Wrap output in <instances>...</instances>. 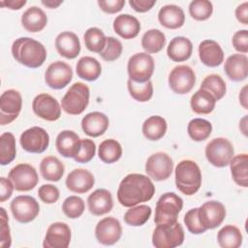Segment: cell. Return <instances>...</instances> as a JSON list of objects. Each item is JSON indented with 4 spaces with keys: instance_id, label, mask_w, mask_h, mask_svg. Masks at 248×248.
Masks as SVG:
<instances>
[{
    "instance_id": "obj_1",
    "label": "cell",
    "mask_w": 248,
    "mask_h": 248,
    "mask_svg": "<svg viewBox=\"0 0 248 248\" xmlns=\"http://www.w3.org/2000/svg\"><path fill=\"white\" fill-rule=\"evenodd\" d=\"M155 194V186L151 179L141 173H130L120 182L117 200L125 207H132L148 202Z\"/></svg>"
},
{
    "instance_id": "obj_2",
    "label": "cell",
    "mask_w": 248,
    "mask_h": 248,
    "mask_svg": "<svg viewBox=\"0 0 248 248\" xmlns=\"http://www.w3.org/2000/svg\"><path fill=\"white\" fill-rule=\"evenodd\" d=\"M13 57L28 68H39L46 59V49L42 43L29 37H20L12 45Z\"/></svg>"
},
{
    "instance_id": "obj_3",
    "label": "cell",
    "mask_w": 248,
    "mask_h": 248,
    "mask_svg": "<svg viewBox=\"0 0 248 248\" xmlns=\"http://www.w3.org/2000/svg\"><path fill=\"white\" fill-rule=\"evenodd\" d=\"M176 188L186 196L196 194L202 185V171L195 161L182 160L175 168Z\"/></svg>"
},
{
    "instance_id": "obj_4",
    "label": "cell",
    "mask_w": 248,
    "mask_h": 248,
    "mask_svg": "<svg viewBox=\"0 0 248 248\" xmlns=\"http://www.w3.org/2000/svg\"><path fill=\"white\" fill-rule=\"evenodd\" d=\"M183 207V200L172 192L163 194L156 203L154 222L156 225H170L177 222Z\"/></svg>"
},
{
    "instance_id": "obj_5",
    "label": "cell",
    "mask_w": 248,
    "mask_h": 248,
    "mask_svg": "<svg viewBox=\"0 0 248 248\" xmlns=\"http://www.w3.org/2000/svg\"><path fill=\"white\" fill-rule=\"evenodd\" d=\"M90 90L83 82H75L61 100L62 109L71 115L82 113L89 104Z\"/></svg>"
},
{
    "instance_id": "obj_6",
    "label": "cell",
    "mask_w": 248,
    "mask_h": 248,
    "mask_svg": "<svg viewBox=\"0 0 248 248\" xmlns=\"http://www.w3.org/2000/svg\"><path fill=\"white\" fill-rule=\"evenodd\" d=\"M184 241L182 226L175 222L170 225H157L152 234V244L156 248H174Z\"/></svg>"
},
{
    "instance_id": "obj_7",
    "label": "cell",
    "mask_w": 248,
    "mask_h": 248,
    "mask_svg": "<svg viewBox=\"0 0 248 248\" xmlns=\"http://www.w3.org/2000/svg\"><path fill=\"white\" fill-rule=\"evenodd\" d=\"M155 68L153 57L146 52H138L129 58L127 71L129 79L142 83L150 80Z\"/></svg>"
},
{
    "instance_id": "obj_8",
    "label": "cell",
    "mask_w": 248,
    "mask_h": 248,
    "mask_svg": "<svg viewBox=\"0 0 248 248\" xmlns=\"http://www.w3.org/2000/svg\"><path fill=\"white\" fill-rule=\"evenodd\" d=\"M204 152L207 161L211 165L217 168H224L229 165L233 157L234 149L228 139L215 138L206 144Z\"/></svg>"
},
{
    "instance_id": "obj_9",
    "label": "cell",
    "mask_w": 248,
    "mask_h": 248,
    "mask_svg": "<svg viewBox=\"0 0 248 248\" xmlns=\"http://www.w3.org/2000/svg\"><path fill=\"white\" fill-rule=\"evenodd\" d=\"M173 170L172 159L165 152H156L148 157L145 163L147 175L155 181L168 179Z\"/></svg>"
},
{
    "instance_id": "obj_10",
    "label": "cell",
    "mask_w": 248,
    "mask_h": 248,
    "mask_svg": "<svg viewBox=\"0 0 248 248\" xmlns=\"http://www.w3.org/2000/svg\"><path fill=\"white\" fill-rule=\"evenodd\" d=\"M9 178L12 180L15 189L19 192H27L34 189L39 181L35 168L24 163L14 167L9 172Z\"/></svg>"
},
{
    "instance_id": "obj_11",
    "label": "cell",
    "mask_w": 248,
    "mask_h": 248,
    "mask_svg": "<svg viewBox=\"0 0 248 248\" xmlns=\"http://www.w3.org/2000/svg\"><path fill=\"white\" fill-rule=\"evenodd\" d=\"M10 207L14 218L19 223L33 221L40 212V205L36 199L27 195L16 197L11 202Z\"/></svg>"
},
{
    "instance_id": "obj_12",
    "label": "cell",
    "mask_w": 248,
    "mask_h": 248,
    "mask_svg": "<svg viewBox=\"0 0 248 248\" xmlns=\"http://www.w3.org/2000/svg\"><path fill=\"white\" fill-rule=\"evenodd\" d=\"M169 85L176 94H186L190 92L196 83L194 70L187 65L174 67L169 75Z\"/></svg>"
},
{
    "instance_id": "obj_13",
    "label": "cell",
    "mask_w": 248,
    "mask_h": 248,
    "mask_svg": "<svg viewBox=\"0 0 248 248\" xmlns=\"http://www.w3.org/2000/svg\"><path fill=\"white\" fill-rule=\"evenodd\" d=\"M22 108V97L17 90L8 89L0 97V124L13 122Z\"/></svg>"
},
{
    "instance_id": "obj_14",
    "label": "cell",
    "mask_w": 248,
    "mask_h": 248,
    "mask_svg": "<svg viewBox=\"0 0 248 248\" xmlns=\"http://www.w3.org/2000/svg\"><path fill=\"white\" fill-rule=\"evenodd\" d=\"M198 217L204 229H215L223 223L226 217V208L220 202H205L198 207Z\"/></svg>"
},
{
    "instance_id": "obj_15",
    "label": "cell",
    "mask_w": 248,
    "mask_h": 248,
    "mask_svg": "<svg viewBox=\"0 0 248 248\" xmlns=\"http://www.w3.org/2000/svg\"><path fill=\"white\" fill-rule=\"evenodd\" d=\"M21 147L29 153H43L49 144L47 132L38 126L25 130L19 139Z\"/></svg>"
},
{
    "instance_id": "obj_16",
    "label": "cell",
    "mask_w": 248,
    "mask_h": 248,
    "mask_svg": "<svg viewBox=\"0 0 248 248\" xmlns=\"http://www.w3.org/2000/svg\"><path fill=\"white\" fill-rule=\"evenodd\" d=\"M34 113L46 121H55L61 116V107L58 101L49 94L37 95L32 103Z\"/></svg>"
},
{
    "instance_id": "obj_17",
    "label": "cell",
    "mask_w": 248,
    "mask_h": 248,
    "mask_svg": "<svg viewBox=\"0 0 248 248\" xmlns=\"http://www.w3.org/2000/svg\"><path fill=\"white\" fill-rule=\"evenodd\" d=\"M73 78L72 68L63 61L51 63L46 70L45 81L52 89H62L67 86Z\"/></svg>"
},
{
    "instance_id": "obj_18",
    "label": "cell",
    "mask_w": 248,
    "mask_h": 248,
    "mask_svg": "<svg viewBox=\"0 0 248 248\" xmlns=\"http://www.w3.org/2000/svg\"><path fill=\"white\" fill-rule=\"evenodd\" d=\"M122 234L120 222L113 217H105L100 220L95 228V236L99 243L112 245L116 243Z\"/></svg>"
},
{
    "instance_id": "obj_19",
    "label": "cell",
    "mask_w": 248,
    "mask_h": 248,
    "mask_svg": "<svg viewBox=\"0 0 248 248\" xmlns=\"http://www.w3.org/2000/svg\"><path fill=\"white\" fill-rule=\"evenodd\" d=\"M71 242V229L63 222L49 225L44 239V248H67Z\"/></svg>"
},
{
    "instance_id": "obj_20",
    "label": "cell",
    "mask_w": 248,
    "mask_h": 248,
    "mask_svg": "<svg viewBox=\"0 0 248 248\" xmlns=\"http://www.w3.org/2000/svg\"><path fill=\"white\" fill-rule=\"evenodd\" d=\"M94 175L85 169H75L66 178L67 188L77 194H84L88 192L94 186Z\"/></svg>"
},
{
    "instance_id": "obj_21",
    "label": "cell",
    "mask_w": 248,
    "mask_h": 248,
    "mask_svg": "<svg viewBox=\"0 0 248 248\" xmlns=\"http://www.w3.org/2000/svg\"><path fill=\"white\" fill-rule=\"evenodd\" d=\"M81 140L78 135L71 130H64L58 134L55 146L59 154L66 158H75L80 149Z\"/></svg>"
},
{
    "instance_id": "obj_22",
    "label": "cell",
    "mask_w": 248,
    "mask_h": 248,
    "mask_svg": "<svg viewBox=\"0 0 248 248\" xmlns=\"http://www.w3.org/2000/svg\"><path fill=\"white\" fill-rule=\"evenodd\" d=\"M55 47L61 56L68 59H74L80 52V42L74 32L64 31L57 35L55 39Z\"/></svg>"
},
{
    "instance_id": "obj_23",
    "label": "cell",
    "mask_w": 248,
    "mask_h": 248,
    "mask_svg": "<svg viewBox=\"0 0 248 248\" xmlns=\"http://www.w3.org/2000/svg\"><path fill=\"white\" fill-rule=\"evenodd\" d=\"M89 211L96 216L108 213L113 207L111 193L107 189H97L87 198Z\"/></svg>"
},
{
    "instance_id": "obj_24",
    "label": "cell",
    "mask_w": 248,
    "mask_h": 248,
    "mask_svg": "<svg viewBox=\"0 0 248 248\" xmlns=\"http://www.w3.org/2000/svg\"><path fill=\"white\" fill-rule=\"evenodd\" d=\"M199 57L208 67H217L224 61V51L221 46L213 40H204L199 45Z\"/></svg>"
},
{
    "instance_id": "obj_25",
    "label": "cell",
    "mask_w": 248,
    "mask_h": 248,
    "mask_svg": "<svg viewBox=\"0 0 248 248\" xmlns=\"http://www.w3.org/2000/svg\"><path fill=\"white\" fill-rule=\"evenodd\" d=\"M224 70L228 78L232 81H241L248 75V58L245 54L234 53L229 56L225 62Z\"/></svg>"
},
{
    "instance_id": "obj_26",
    "label": "cell",
    "mask_w": 248,
    "mask_h": 248,
    "mask_svg": "<svg viewBox=\"0 0 248 248\" xmlns=\"http://www.w3.org/2000/svg\"><path fill=\"white\" fill-rule=\"evenodd\" d=\"M108 117L100 111L87 113L81 120V128L83 132L93 138L102 136L108 128Z\"/></svg>"
},
{
    "instance_id": "obj_27",
    "label": "cell",
    "mask_w": 248,
    "mask_h": 248,
    "mask_svg": "<svg viewBox=\"0 0 248 248\" xmlns=\"http://www.w3.org/2000/svg\"><path fill=\"white\" fill-rule=\"evenodd\" d=\"M113 30L121 38L130 40L139 35L140 23L137 17L128 14H122L114 18Z\"/></svg>"
},
{
    "instance_id": "obj_28",
    "label": "cell",
    "mask_w": 248,
    "mask_h": 248,
    "mask_svg": "<svg viewBox=\"0 0 248 248\" xmlns=\"http://www.w3.org/2000/svg\"><path fill=\"white\" fill-rule=\"evenodd\" d=\"M158 20L166 28L177 29L183 26L185 22V14L179 6L170 4L159 10Z\"/></svg>"
},
{
    "instance_id": "obj_29",
    "label": "cell",
    "mask_w": 248,
    "mask_h": 248,
    "mask_svg": "<svg viewBox=\"0 0 248 248\" xmlns=\"http://www.w3.org/2000/svg\"><path fill=\"white\" fill-rule=\"evenodd\" d=\"M47 23V17L45 12L37 7L28 8L21 16V24L24 29L31 33L42 31Z\"/></svg>"
},
{
    "instance_id": "obj_30",
    "label": "cell",
    "mask_w": 248,
    "mask_h": 248,
    "mask_svg": "<svg viewBox=\"0 0 248 248\" xmlns=\"http://www.w3.org/2000/svg\"><path fill=\"white\" fill-rule=\"evenodd\" d=\"M193 51L192 42L183 36L174 37L169 44L167 54L174 62H183L190 58Z\"/></svg>"
},
{
    "instance_id": "obj_31",
    "label": "cell",
    "mask_w": 248,
    "mask_h": 248,
    "mask_svg": "<svg viewBox=\"0 0 248 248\" xmlns=\"http://www.w3.org/2000/svg\"><path fill=\"white\" fill-rule=\"evenodd\" d=\"M233 181L241 187L248 186V155L246 153L235 155L229 163Z\"/></svg>"
},
{
    "instance_id": "obj_32",
    "label": "cell",
    "mask_w": 248,
    "mask_h": 248,
    "mask_svg": "<svg viewBox=\"0 0 248 248\" xmlns=\"http://www.w3.org/2000/svg\"><path fill=\"white\" fill-rule=\"evenodd\" d=\"M76 71L78 78L87 81H94L101 76L102 67L96 58L83 56L78 61Z\"/></svg>"
},
{
    "instance_id": "obj_33",
    "label": "cell",
    "mask_w": 248,
    "mask_h": 248,
    "mask_svg": "<svg viewBox=\"0 0 248 248\" xmlns=\"http://www.w3.org/2000/svg\"><path fill=\"white\" fill-rule=\"evenodd\" d=\"M215 98L206 90L200 88L191 97L190 106L198 114H208L213 111L216 105Z\"/></svg>"
},
{
    "instance_id": "obj_34",
    "label": "cell",
    "mask_w": 248,
    "mask_h": 248,
    "mask_svg": "<svg viewBox=\"0 0 248 248\" xmlns=\"http://www.w3.org/2000/svg\"><path fill=\"white\" fill-rule=\"evenodd\" d=\"M64 170L63 163L54 156H46L40 163L41 175L48 181H59L64 174Z\"/></svg>"
},
{
    "instance_id": "obj_35",
    "label": "cell",
    "mask_w": 248,
    "mask_h": 248,
    "mask_svg": "<svg viewBox=\"0 0 248 248\" xmlns=\"http://www.w3.org/2000/svg\"><path fill=\"white\" fill-rule=\"evenodd\" d=\"M167 121L160 115L148 117L142 124V134L149 140H158L162 139L167 132Z\"/></svg>"
},
{
    "instance_id": "obj_36",
    "label": "cell",
    "mask_w": 248,
    "mask_h": 248,
    "mask_svg": "<svg viewBox=\"0 0 248 248\" xmlns=\"http://www.w3.org/2000/svg\"><path fill=\"white\" fill-rule=\"evenodd\" d=\"M217 240L222 248H238L242 244V233L237 227L226 225L218 232Z\"/></svg>"
},
{
    "instance_id": "obj_37",
    "label": "cell",
    "mask_w": 248,
    "mask_h": 248,
    "mask_svg": "<svg viewBox=\"0 0 248 248\" xmlns=\"http://www.w3.org/2000/svg\"><path fill=\"white\" fill-rule=\"evenodd\" d=\"M98 155L100 160L106 164L115 163L122 156L121 144L113 139L105 140L99 145Z\"/></svg>"
},
{
    "instance_id": "obj_38",
    "label": "cell",
    "mask_w": 248,
    "mask_h": 248,
    "mask_svg": "<svg viewBox=\"0 0 248 248\" xmlns=\"http://www.w3.org/2000/svg\"><path fill=\"white\" fill-rule=\"evenodd\" d=\"M166 45V36L159 29H149L141 38V46L146 53H157Z\"/></svg>"
},
{
    "instance_id": "obj_39",
    "label": "cell",
    "mask_w": 248,
    "mask_h": 248,
    "mask_svg": "<svg viewBox=\"0 0 248 248\" xmlns=\"http://www.w3.org/2000/svg\"><path fill=\"white\" fill-rule=\"evenodd\" d=\"M152 213L151 207L146 204L135 205L130 207L124 214V221L127 225L140 227L144 225Z\"/></svg>"
},
{
    "instance_id": "obj_40",
    "label": "cell",
    "mask_w": 248,
    "mask_h": 248,
    "mask_svg": "<svg viewBox=\"0 0 248 248\" xmlns=\"http://www.w3.org/2000/svg\"><path fill=\"white\" fill-rule=\"evenodd\" d=\"M83 40L88 50L99 54L103 51L107 44V37L98 27L88 28L83 35Z\"/></svg>"
},
{
    "instance_id": "obj_41",
    "label": "cell",
    "mask_w": 248,
    "mask_h": 248,
    "mask_svg": "<svg viewBox=\"0 0 248 248\" xmlns=\"http://www.w3.org/2000/svg\"><path fill=\"white\" fill-rule=\"evenodd\" d=\"M16 156L15 136L6 132L0 137V164L2 166L12 163Z\"/></svg>"
},
{
    "instance_id": "obj_42",
    "label": "cell",
    "mask_w": 248,
    "mask_h": 248,
    "mask_svg": "<svg viewBox=\"0 0 248 248\" xmlns=\"http://www.w3.org/2000/svg\"><path fill=\"white\" fill-rule=\"evenodd\" d=\"M212 131V125L209 121L202 118H194L188 123L187 132L189 137L195 141L206 140Z\"/></svg>"
},
{
    "instance_id": "obj_43",
    "label": "cell",
    "mask_w": 248,
    "mask_h": 248,
    "mask_svg": "<svg viewBox=\"0 0 248 248\" xmlns=\"http://www.w3.org/2000/svg\"><path fill=\"white\" fill-rule=\"evenodd\" d=\"M200 88L208 91L215 98L216 101L221 100L225 96L227 91L226 82L224 81L222 77L217 74H211L206 76L203 78Z\"/></svg>"
},
{
    "instance_id": "obj_44",
    "label": "cell",
    "mask_w": 248,
    "mask_h": 248,
    "mask_svg": "<svg viewBox=\"0 0 248 248\" xmlns=\"http://www.w3.org/2000/svg\"><path fill=\"white\" fill-rule=\"evenodd\" d=\"M127 86L130 95L138 102H147L152 98L153 95V85L151 80L146 82L139 83L131 79H128Z\"/></svg>"
},
{
    "instance_id": "obj_45",
    "label": "cell",
    "mask_w": 248,
    "mask_h": 248,
    "mask_svg": "<svg viewBox=\"0 0 248 248\" xmlns=\"http://www.w3.org/2000/svg\"><path fill=\"white\" fill-rule=\"evenodd\" d=\"M213 12L212 3L208 0H194L189 4L190 16L199 21L209 18Z\"/></svg>"
},
{
    "instance_id": "obj_46",
    "label": "cell",
    "mask_w": 248,
    "mask_h": 248,
    "mask_svg": "<svg viewBox=\"0 0 248 248\" xmlns=\"http://www.w3.org/2000/svg\"><path fill=\"white\" fill-rule=\"evenodd\" d=\"M85 208L84 202L78 196H70L66 198L62 203L64 214L70 219H76L82 215Z\"/></svg>"
},
{
    "instance_id": "obj_47",
    "label": "cell",
    "mask_w": 248,
    "mask_h": 248,
    "mask_svg": "<svg viewBox=\"0 0 248 248\" xmlns=\"http://www.w3.org/2000/svg\"><path fill=\"white\" fill-rule=\"evenodd\" d=\"M123 46L121 42L114 38V37H108L107 38V44L103 51L100 53V56L105 61H114L118 59L122 53Z\"/></svg>"
},
{
    "instance_id": "obj_48",
    "label": "cell",
    "mask_w": 248,
    "mask_h": 248,
    "mask_svg": "<svg viewBox=\"0 0 248 248\" xmlns=\"http://www.w3.org/2000/svg\"><path fill=\"white\" fill-rule=\"evenodd\" d=\"M96 153V144L92 140L89 139H82L80 149L78 154L74 158L78 163H88L93 159Z\"/></svg>"
},
{
    "instance_id": "obj_49",
    "label": "cell",
    "mask_w": 248,
    "mask_h": 248,
    "mask_svg": "<svg viewBox=\"0 0 248 248\" xmlns=\"http://www.w3.org/2000/svg\"><path fill=\"white\" fill-rule=\"evenodd\" d=\"M184 223L188 231L193 234H201L206 231L200 223L198 217V207L188 210L184 216Z\"/></svg>"
},
{
    "instance_id": "obj_50",
    "label": "cell",
    "mask_w": 248,
    "mask_h": 248,
    "mask_svg": "<svg viewBox=\"0 0 248 248\" xmlns=\"http://www.w3.org/2000/svg\"><path fill=\"white\" fill-rule=\"evenodd\" d=\"M38 196L45 203H54L58 201L60 193L56 186L52 184H44L38 190Z\"/></svg>"
},
{
    "instance_id": "obj_51",
    "label": "cell",
    "mask_w": 248,
    "mask_h": 248,
    "mask_svg": "<svg viewBox=\"0 0 248 248\" xmlns=\"http://www.w3.org/2000/svg\"><path fill=\"white\" fill-rule=\"evenodd\" d=\"M0 216H1V241L0 247L8 248L11 246L12 238L10 233V228L8 225V216L3 207H0Z\"/></svg>"
},
{
    "instance_id": "obj_52",
    "label": "cell",
    "mask_w": 248,
    "mask_h": 248,
    "mask_svg": "<svg viewBox=\"0 0 248 248\" xmlns=\"http://www.w3.org/2000/svg\"><path fill=\"white\" fill-rule=\"evenodd\" d=\"M232 46L235 50L245 54L248 52V30L242 29L236 31L232 36Z\"/></svg>"
},
{
    "instance_id": "obj_53",
    "label": "cell",
    "mask_w": 248,
    "mask_h": 248,
    "mask_svg": "<svg viewBox=\"0 0 248 248\" xmlns=\"http://www.w3.org/2000/svg\"><path fill=\"white\" fill-rule=\"evenodd\" d=\"M98 5L107 14H116L123 9L125 0H99Z\"/></svg>"
},
{
    "instance_id": "obj_54",
    "label": "cell",
    "mask_w": 248,
    "mask_h": 248,
    "mask_svg": "<svg viewBox=\"0 0 248 248\" xmlns=\"http://www.w3.org/2000/svg\"><path fill=\"white\" fill-rule=\"evenodd\" d=\"M15 187L10 178L1 177L0 178V202H4L13 195Z\"/></svg>"
},
{
    "instance_id": "obj_55",
    "label": "cell",
    "mask_w": 248,
    "mask_h": 248,
    "mask_svg": "<svg viewBox=\"0 0 248 248\" xmlns=\"http://www.w3.org/2000/svg\"><path fill=\"white\" fill-rule=\"evenodd\" d=\"M130 6L139 13H145L152 9L156 4V0H130Z\"/></svg>"
},
{
    "instance_id": "obj_56",
    "label": "cell",
    "mask_w": 248,
    "mask_h": 248,
    "mask_svg": "<svg viewBox=\"0 0 248 248\" xmlns=\"http://www.w3.org/2000/svg\"><path fill=\"white\" fill-rule=\"evenodd\" d=\"M235 17L240 23L244 25L248 24V2H244L237 6L235 9Z\"/></svg>"
},
{
    "instance_id": "obj_57",
    "label": "cell",
    "mask_w": 248,
    "mask_h": 248,
    "mask_svg": "<svg viewBox=\"0 0 248 248\" xmlns=\"http://www.w3.org/2000/svg\"><path fill=\"white\" fill-rule=\"evenodd\" d=\"M26 4V0H1L0 5L11 10H19Z\"/></svg>"
},
{
    "instance_id": "obj_58",
    "label": "cell",
    "mask_w": 248,
    "mask_h": 248,
    "mask_svg": "<svg viewBox=\"0 0 248 248\" xmlns=\"http://www.w3.org/2000/svg\"><path fill=\"white\" fill-rule=\"evenodd\" d=\"M239 103L245 109L248 108V105H247L248 104V101H247V85H244L243 88L240 90Z\"/></svg>"
},
{
    "instance_id": "obj_59",
    "label": "cell",
    "mask_w": 248,
    "mask_h": 248,
    "mask_svg": "<svg viewBox=\"0 0 248 248\" xmlns=\"http://www.w3.org/2000/svg\"><path fill=\"white\" fill-rule=\"evenodd\" d=\"M63 3V1H55V0H48V1H42V4L45 5L46 7L49 8V9H55L57 8L59 5H61Z\"/></svg>"
},
{
    "instance_id": "obj_60",
    "label": "cell",
    "mask_w": 248,
    "mask_h": 248,
    "mask_svg": "<svg viewBox=\"0 0 248 248\" xmlns=\"http://www.w3.org/2000/svg\"><path fill=\"white\" fill-rule=\"evenodd\" d=\"M239 129L241 130V132L247 136V115H245L239 122Z\"/></svg>"
}]
</instances>
